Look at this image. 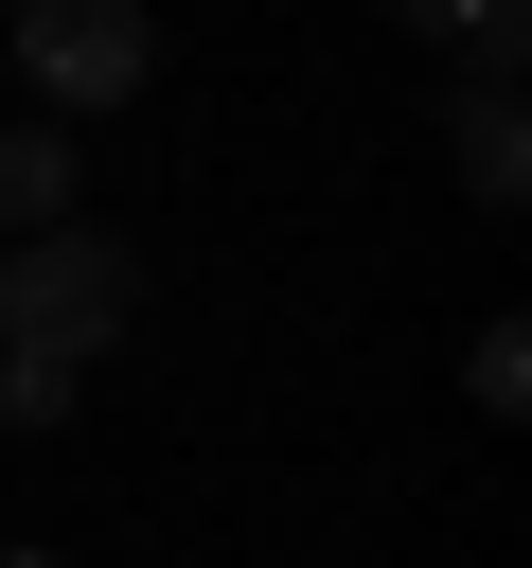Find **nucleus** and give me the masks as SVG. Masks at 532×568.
Returning <instances> with one entry per match:
<instances>
[{"instance_id": "f257e3e1", "label": "nucleus", "mask_w": 532, "mask_h": 568, "mask_svg": "<svg viewBox=\"0 0 532 568\" xmlns=\"http://www.w3.org/2000/svg\"><path fill=\"white\" fill-rule=\"evenodd\" d=\"M142 337V248L124 231H18L0 248V355H35V373H89V355H124Z\"/></svg>"}, {"instance_id": "f03ea898", "label": "nucleus", "mask_w": 532, "mask_h": 568, "mask_svg": "<svg viewBox=\"0 0 532 568\" xmlns=\"http://www.w3.org/2000/svg\"><path fill=\"white\" fill-rule=\"evenodd\" d=\"M0 53H18V89H35V124H89V106H142V89H160V18H142V0H18Z\"/></svg>"}, {"instance_id": "7ed1b4c3", "label": "nucleus", "mask_w": 532, "mask_h": 568, "mask_svg": "<svg viewBox=\"0 0 532 568\" xmlns=\"http://www.w3.org/2000/svg\"><path fill=\"white\" fill-rule=\"evenodd\" d=\"M443 160H461L479 213H514V195H532V106H514V89H461V106H443Z\"/></svg>"}, {"instance_id": "20e7f679", "label": "nucleus", "mask_w": 532, "mask_h": 568, "mask_svg": "<svg viewBox=\"0 0 532 568\" xmlns=\"http://www.w3.org/2000/svg\"><path fill=\"white\" fill-rule=\"evenodd\" d=\"M71 178H89L71 124H0V248H18V231H71Z\"/></svg>"}, {"instance_id": "39448f33", "label": "nucleus", "mask_w": 532, "mask_h": 568, "mask_svg": "<svg viewBox=\"0 0 532 568\" xmlns=\"http://www.w3.org/2000/svg\"><path fill=\"white\" fill-rule=\"evenodd\" d=\"M461 390H479V408H514V390H532V337H514V320H479V355H461Z\"/></svg>"}, {"instance_id": "423d86ee", "label": "nucleus", "mask_w": 532, "mask_h": 568, "mask_svg": "<svg viewBox=\"0 0 532 568\" xmlns=\"http://www.w3.org/2000/svg\"><path fill=\"white\" fill-rule=\"evenodd\" d=\"M71 390H89V373H35V355H0V426H71Z\"/></svg>"}, {"instance_id": "0eeeda50", "label": "nucleus", "mask_w": 532, "mask_h": 568, "mask_svg": "<svg viewBox=\"0 0 532 568\" xmlns=\"http://www.w3.org/2000/svg\"><path fill=\"white\" fill-rule=\"evenodd\" d=\"M0 568H71V550H35V532H0Z\"/></svg>"}]
</instances>
